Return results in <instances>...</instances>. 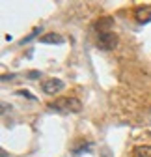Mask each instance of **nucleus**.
Returning a JSON list of instances; mask_svg holds the SVG:
<instances>
[{
	"mask_svg": "<svg viewBox=\"0 0 151 157\" xmlns=\"http://www.w3.org/2000/svg\"><path fill=\"white\" fill-rule=\"evenodd\" d=\"M134 19L140 25H147L151 21V4L149 6H138L134 10Z\"/></svg>",
	"mask_w": 151,
	"mask_h": 157,
	"instance_id": "nucleus-4",
	"label": "nucleus"
},
{
	"mask_svg": "<svg viewBox=\"0 0 151 157\" xmlns=\"http://www.w3.org/2000/svg\"><path fill=\"white\" fill-rule=\"evenodd\" d=\"M17 95H26L28 99H35V97H34L30 92H26V90H19V92H17Z\"/></svg>",
	"mask_w": 151,
	"mask_h": 157,
	"instance_id": "nucleus-7",
	"label": "nucleus"
},
{
	"mask_svg": "<svg viewBox=\"0 0 151 157\" xmlns=\"http://www.w3.org/2000/svg\"><path fill=\"white\" fill-rule=\"evenodd\" d=\"M129 157H151V146H136L131 150Z\"/></svg>",
	"mask_w": 151,
	"mask_h": 157,
	"instance_id": "nucleus-5",
	"label": "nucleus"
},
{
	"mask_svg": "<svg viewBox=\"0 0 151 157\" xmlns=\"http://www.w3.org/2000/svg\"><path fill=\"white\" fill-rule=\"evenodd\" d=\"M105 157H110V155H108V151H106V153H105Z\"/></svg>",
	"mask_w": 151,
	"mask_h": 157,
	"instance_id": "nucleus-8",
	"label": "nucleus"
},
{
	"mask_svg": "<svg viewBox=\"0 0 151 157\" xmlns=\"http://www.w3.org/2000/svg\"><path fill=\"white\" fill-rule=\"evenodd\" d=\"M41 41L43 43H64V39L60 36H56V34H49V36L41 37Z\"/></svg>",
	"mask_w": 151,
	"mask_h": 157,
	"instance_id": "nucleus-6",
	"label": "nucleus"
},
{
	"mask_svg": "<svg viewBox=\"0 0 151 157\" xmlns=\"http://www.w3.org/2000/svg\"><path fill=\"white\" fill-rule=\"evenodd\" d=\"M49 109L60 112V114H77V112H80L82 105L77 97H60V99L49 103Z\"/></svg>",
	"mask_w": 151,
	"mask_h": 157,
	"instance_id": "nucleus-1",
	"label": "nucleus"
},
{
	"mask_svg": "<svg viewBox=\"0 0 151 157\" xmlns=\"http://www.w3.org/2000/svg\"><path fill=\"white\" fill-rule=\"evenodd\" d=\"M64 86H65V84L60 81V78H49V81L41 82L43 92H45V94H49V95H54V94L62 92V90H64Z\"/></svg>",
	"mask_w": 151,
	"mask_h": 157,
	"instance_id": "nucleus-3",
	"label": "nucleus"
},
{
	"mask_svg": "<svg viewBox=\"0 0 151 157\" xmlns=\"http://www.w3.org/2000/svg\"><path fill=\"white\" fill-rule=\"evenodd\" d=\"M95 45L101 51H112L118 45V36L112 30H99L97 37H95Z\"/></svg>",
	"mask_w": 151,
	"mask_h": 157,
	"instance_id": "nucleus-2",
	"label": "nucleus"
}]
</instances>
